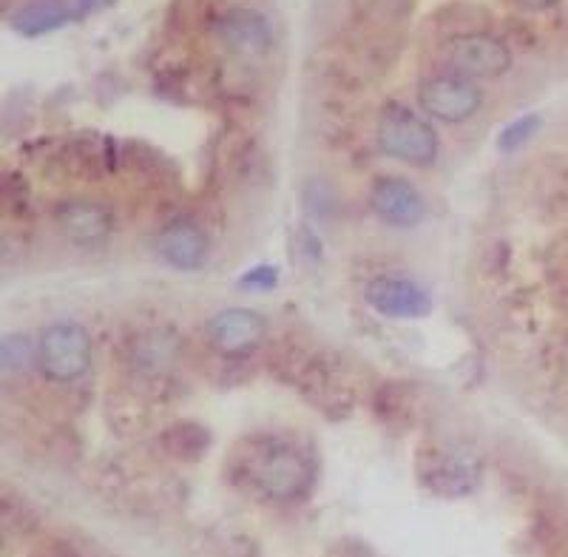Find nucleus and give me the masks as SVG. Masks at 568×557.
I'll return each mask as SVG.
<instances>
[{
    "mask_svg": "<svg viewBox=\"0 0 568 557\" xmlns=\"http://www.w3.org/2000/svg\"><path fill=\"white\" fill-rule=\"evenodd\" d=\"M236 486L267 504L291 506L311 495L316 484V467L311 455L284 438H256L231 460Z\"/></svg>",
    "mask_w": 568,
    "mask_h": 557,
    "instance_id": "obj_1",
    "label": "nucleus"
},
{
    "mask_svg": "<svg viewBox=\"0 0 568 557\" xmlns=\"http://www.w3.org/2000/svg\"><path fill=\"white\" fill-rule=\"evenodd\" d=\"M378 149L409 165H433L438 160V131L404 105H389L375 131Z\"/></svg>",
    "mask_w": 568,
    "mask_h": 557,
    "instance_id": "obj_2",
    "label": "nucleus"
},
{
    "mask_svg": "<svg viewBox=\"0 0 568 557\" xmlns=\"http://www.w3.org/2000/svg\"><path fill=\"white\" fill-rule=\"evenodd\" d=\"M480 460L458 447H435L418 453V480L438 498H466L480 484Z\"/></svg>",
    "mask_w": 568,
    "mask_h": 557,
    "instance_id": "obj_3",
    "label": "nucleus"
},
{
    "mask_svg": "<svg viewBox=\"0 0 568 557\" xmlns=\"http://www.w3.org/2000/svg\"><path fill=\"white\" fill-rule=\"evenodd\" d=\"M38 364L52 382H78L91 367V338L74 322L49 324L38 338Z\"/></svg>",
    "mask_w": 568,
    "mask_h": 557,
    "instance_id": "obj_4",
    "label": "nucleus"
},
{
    "mask_svg": "<svg viewBox=\"0 0 568 557\" xmlns=\"http://www.w3.org/2000/svg\"><path fill=\"white\" fill-rule=\"evenodd\" d=\"M420 109L444 123H466L484 105V94L469 78L460 74H433L418 85Z\"/></svg>",
    "mask_w": 568,
    "mask_h": 557,
    "instance_id": "obj_5",
    "label": "nucleus"
},
{
    "mask_svg": "<svg viewBox=\"0 0 568 557\" xmlns=\"http://www.w3.org/2000/svg\"><path fill=\"white\" fill-rule=\"evenodd\" d=\"M453 72L469 80L500 78L511 69V49L489 32H464L449 43Z\"/></svg>",
    "mask_w": 568,
    "mask_h": 557,
    "instance_id": "obj_6",
    "label": "nucleus"
},
{
    "mask_svg": "<svg viewBox=\"0 0 568 557\" xmlns=\"http://www.w3.org/2000/svg\"><path fill=\"white\" fill-rule=\"evenodd\" d=\"M364 302L387 318H424L433 311V298L413 278L378 276L364 287Z\"/></svg>",
    "mask_w": 568,
    "mask_h": 557,
    "instance_id": "obj_7",
    "label": "nucleus"
},
{
    "mask_svg": "<svg viewBox=\"0 0 568 557\" xmlns=\"http://www.w3.org/2000/svg\"><path fill=\"white\" fill-rule=\"evenodd\" d=\"M156 253L176 271H200L211 253V240L196 222L174 220L156 234Z\"/></svg>",
    "mask_w": 568,
    "mask_h": 557,
    "instance_id": "obj_8",
    "label": "nucleus"
},
{
    "mask_svg": "<svg viewBox=\"0 0 568 557\" xmlns=\"http://www.w3.org/2000/svg\"><path fill=\"white\" fill-rule=\"evenodd\" d=\"M207 336L227 356L256 351V344L265 336V318L247 307H227L207 322Z\"/></svg>",
    "mask_w": 568,
    "mask_h": 557,
    "instance_id": "obj_9",
    "label": "nucleus"
},
{
    "mask_svg": "<svg viewBox=\"0 0 568 557\" xmlns=\"http://www.w3.org/2000/svg\"><path fill=\"white\" fill-rule=\"evenodd\" d=\"M369 200H373L375 214L393 227H415L426 214L424 196L400 176H378L373 182Z\"/></svg>",
    "mask_w": 568,
    "mask_h": 557,
    "instance_id": "obj_10",
    "label": "nucleus"
},
{
    "mask_svg": "<svg viewBox=\"0 0 568 557\" xmlns=\"http://www.w3.org/2000/svg\"><path fill=\"white\" fill-rule=\"evenodd\" d=\"M58 227L63 231L65 240H71L80 247H94L105 242L111 234V214L109 207L94 205V202H65L58 207Z\"/></svg>",
    "mask_w": 568,
    "mask_h": 557,
    "instance_id": "obj_11",
    "label": "nucleus"
},
{
    "mask_svg": "<svg viewBox=\"0 0 568 557\" xmlns=\"http://www.w3.org/2000/svg\"><path fill=\"white\" fill-rule=\"evenodd\" d=\"M220 38L236 54H265L273 43L271 23L256 9H231L220 20Z\"/></svg>",
    "mask_w": 568,
    "mask_h": 557,
    "instance_id": "obj_12",
    "label": "nucleus"
},
{
    "mask_svg": "<svg viewBox=\"0 0 568 557\" xmlns=\"http://www.w3.org/2000/svg\"><path fill=\"white\" fill-rule=\"evenodd\" d=\"M69 20L71 9L63 0H32L9 18V27L14 32L27 34V38H40V34L54 32V29H63Z\"/></svg>",
    "mask_w": 568,
    "mask_h": 557,
    "instance_id": "obj_13",
    "label": "nucleus"
},
{
    "mask_svg": "<svg viewBox=\"0 0 568 557\" xmlns=\"http://www.w3.org/2000/svg\"><path fill=\"white\" fill-rule=\"evenodd\" d=\"M211 435L200 424H176L165 433V449L180 460H200L205 455Z\"/></svg>",
    "mask_w": 568,
    "mask_h": 557,
    "instance_id": "obj_14",
    "label": "nucleus"
},
{
    "mask_svg": "<svg viewBox=\"0 0 568 557\" xmlns=\"http://www.w3.org/2000/svg\"><path fill=\"white\" fill-rule=\"evenodd\" d=\"M537 129H540V118H537V114H524V118L511 120V123L500 131V136H497V149L500 151L524 149L531 136L537 134Z\"/></svg>",
    "mask_w": 568,
    "mask_h": 557,
    "instance_id": "obj_15",
    "label": "nucleus"
},
{
    "mask_svg": "<svg viewBox=\"0 0 568 557\" xmlns=\"http://www.w3.org/2000/svg\"><path fill=\"white\" fill-rule=\"evenodd\" d=\"M38 353V347H29L27 336H7L3 338V367L20 369L29 358Z\"/></svg>",
    "mask_w": 568,
    "mask_h": 557,
    "instance_id": "obj_16",
    "label": "nucleus"
},
{
    "mask_svg": "<svg viewBox=\"0 0 568 557\" xmlns=\"http://www.w3.org/2000/svg\"><path fill=\"white\" fill-rule=\"evenodd\" d=\"M278 282V271L273 265H256L240 276V287L245 291H273Z\"/></svg>",
    "mask_w": 568,
    "mask_h": 557,
    "instance_id": "obj_17",
    "label": "nucleus"
},
{
    "mask_svg": "<svg viewBox=\"0 0 568 557\" xmlns=\"http://www.w3.org/2000/svg\"><path fill=\"white\" fill-rule=\"evenodd\" d=\"M336 557H373V551L358 544V540H344L342 549H336Z\"/></svg>",
    "mask_w": 568,
    "mask_h": 557,
    "instance_id": "obj_18",
    "label": "nucleus"
},
{
    "mask_svg": "<svg viewBox=\"0 0 568 557\" xmlns=\"http://www.w3.org/2000/svg\"><path fill=\"white\" fill-rule=\"evenodd\" d=\"M515 3L524 12H546V9H555L560 0H515Z\"/></svg>",
    "mask_w": 568,
    "mask_h": 557,
    "instance_id": "obj_19",
    "label": "nucleus"
},
{
    "mask_svg": "<svg viewBox=\"0 0 568 557\" xmlns=\"http://www.w3.org/2000/svg\"><path fill=\"white\" fill-rule=\"evenodd\" d=\"M109 3H114V0H78V7L83 9V12H94V9H105Z\"/></svg>",
    "mask_w": 568,
    "mask_h": 557,
    "instance_id": "obj_20",
    "label": "nucleus"
},
{
    "mask_svg": "<svg viewBox=\"0 0 568 557\" xmlns=\"http://www.w3.org/2000/svg\"><path fill=\"white\" fill-rule=\"evenodd\" d=\"M43 557H74L71 551H63V549H52V551H45Z\"/></svg>",
    "mask_w": 568,
    "mask_h": 557,
    "instance_id": "obj_21",
    "label": "nucleus"
},
{
    "mask_svg": "<svg viewBox=\"0 0 568 557\" xmlns=\"http://www.w3.org/2000/svg\"><path fill=\"white\" fill-rule=\"evenodd\" d=\"M566 369H568V353H566Z\"/></svg>",
    "mask_w": 568,
    "mask_h": 557,
    "instance_id": "obj_22",
    "label": "nucleus"
}]
</instances>
